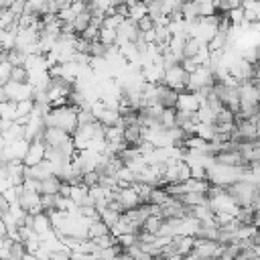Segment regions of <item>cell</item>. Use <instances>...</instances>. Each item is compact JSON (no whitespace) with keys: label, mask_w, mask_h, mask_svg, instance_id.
Returning <instances> with one entry per match:
<instances>
[{"label":"cell","mask_w":260,"mask_h":260,"mask_svg":"<svg viewBox=\"0 0 260 260\" xmlns=\"http://www.w3.org/2000/svg\"><path fill=\"white\" fill-rule=\"evenodd\" d=\"M47 128H59L67 134H73L77 130V108L73 106H63V108H53L45 118H43Z\"/></svg>","instance_id":"6da1fadb"},{"label":"cell","mask_w":260,"mask_h":260,"mask_svg":"<svg viewBox=\"0 0 260 260\" xmlns=\"http://www.w3.org/2000/svg\"><path fill=\"white\" fill-rule=\"evenodd\" d=\"M160 83L167 85L169 89L177 91V93H183V91L187 89V83H189V73H187V71L181 67V63H179V65H175V67L165 69Z\"/></svg>","instance_id":"7a4b0ae2"},{"label":"cell","mask_w":260,"mask_h":260,"mask_svg":"<svg viewBox=\"0 0 260 260\" xmlns=\"http://www.w3.org/2000/svg\"><path fill=\"white\" fill-rule=\"evenodd\" d=\"M191 254L197 260H217L223 254V246L217 242H209V240H195Z\"/></svg>","instance_id":"3957f363"},{"label":"cell","mask_w":260,"mask_h":260,"mask_svg":"<svg viewBox=\"0 0 260 260\" xmlns=\"http://www.w3.org/2000/svg\"><path fill=\"white\" fill-rule=\"evenodd\" d=\"M213 83H215V79H213L211 69H207L205 65H201V67H197L195 73L189 75V83H187V89H185V91H189V93H197L199 89L213 87Z\"/></svg>","instance_id":"277c9868"},{"label":"cell","mask_w":260,"mask_h":260,"mask_svg":"<svg viewBox=\"0 0 260 260\" xmlns=\"http://www.w3.org/2000/svg\"><path fill=\"white\" fill-rule=\"evenodd\" d=\"M228 71H230V75H232L238 83H240V81H250V79L254 77V65L246 63L242 57L234 59V61L228 65Z\"/></svg>","instance_id":"5b68a950"},{"label":"cell","mask_w":260,"mask_h":260,"mask_svg":"<svg viewBox=\"0 0 260 260\" xmlns=\"http://www.w3.org/2000/svg\"><path fill=\"white\" fill-rule=\"evenodd\" d=\"M114 201L122 207V211H128V209H134L140 205V199H138V193L134 187H126V189H118L116 191V197Z\"/></svg>","instance_id":"8992f818"},{"label":"cell","mask_w":260,"mask_h":260,"mask_svg":"<svg viewBox=\"0 0 260 260\" xmlns=\"http://www.w3.org/2000/svg\"><path fill=\"white\" fill-rule=\"evenodd\" d=\"M45 150H47V146H45L43 140L30 142V144H28V150H26V154H24V158H22V165H24V167H37L39 162L45 160Z\"/></svg>","instance_id":"52a82bcc"},{"label":"cell","mask_w":260,"mask_h":260,"mask_svg":"<svg viewBox=\"0 0 260 260\" xmlns=\"http://www.w3.org/2000/svg\"><path fill=\"white\" fill-rule=\"evenodd\" d=\"M69 140H71V134H67V132L59 130V128H45L43 142H45L47 148H59Z\"/></svg>","instance_id":"ba28073f"},{"label":"cell","mask_w":260,"mask_h":260,"mask_svg":"<svg viewBox=\"0 0 260 260\" xmlns=\"http://www.w3.org/2000/svg\"><path fill=\"white\" fill-rule=\"evenodd\" d=\"M177 100H179V93L169 89L167 85L158 83V106L162 110H175L177 108Z\"/></svg>","instance_id":"9c48e42d"},{"label":"cell","mask_w":260,"mask_h":260,"mask_svg":"<svg viewBox=\"0 0 260 260\" xmlns=\"http://www.w3.org/2000/svg\"><path fill=\"white\" fill-rule=\"evenodd\" d=\"M177 112H189V114H195L199 110V100L195 93H189V91H183L179 93V100H177Z\"/></svg>","instance_id":"30bf717a"},{"label":"cell","mask_w":260,"mask_h":260,"mask_svg":"<svg viewBox=\"0 0 260 260\" xmlns=\"http://www.w3.org/2000/svg\"><path fill=\"white\" fill-rule=\"evenodd\" d=\"M61 185H63L61 179L55 177V175H51V177L39 181V195H59Z\"/></svg>","instance_id":"8fae6325"},{"label":"cell","mask_w":260,"mask_h":260,"mask_svg":"<svg viewBox=\"0 0 260 260\" xmlns=\"http://www.w3.org/2000/svg\"><path fill=\"white\" fill-rule=\"evenodd\" d=\"M213 162L223 165V167H244V158L240 152H217L213 156Z\"/></svg>","instance_id":"7c38bea8"},{"label":"cell","mask_w":260,"mask_h":260,"mask_svg":"<svg viewBox=\"0 0 260 260\" xmlns=\"http://www.w3.org/2000/svg\"><path fill=\"white\" fill-rule=\"evenodd\" d=\"M173 244L177 248V254L183 258V256H189L193 252V244H195V238L191 236H175L173 238Z\"/></svg>","instance_id":"4fadbf2b"},{"label":"cell","mask_w":260,"mask_h":260,"mask_svg":"<svg viewBox=\"0 0 260 260\" xmlns=\"http://www.w3.org/2000/svg\"><path fill=\"white\" fill-rule=\"evenodd\" d=\"M126 6H128V20L132 22H138L148 14L146 2H126Z\"/></svg>","instance_id":"5bb4252c"},{"label":"cell","mask_w":260,"mask_h":260,"mask_svg":"<svg viewBox=\"0 0 260 260\" xmlns=\"http://www.w3.org/2000/svg\"><path fill=\"white\" fill-rule=\"evenodd\" d=\"M89 24H91V12H89V8H87L85 12H81V14L75 16V20L71 22V30H73V35L81 37L83 30H85Z\"/></svg>","instance_id":"9a60e30c"},{"label":"cell","mask_w":260,"mask_h":260,"mask_svg":"<svg viewBox=\"0 0 260 260\" xmlns=\"http://www.w3.org/2000/svg\"><path fill=\"white\" fill-rule=\"evenodd\" d=\"M238 132H240V138L242 142H256L258 140V132H256V124L254 122H242L240 126H236Z\"/></svg>","instance_id":"2e32d148"},{"label":"cell","mask_w":260,"mask_h":260,"mask_svg":"<svg viewBox=\"0 0 260 260\" xmlns=\"http://www.w3.org/2000/svg\"><path fill=\"white\" fill-rule=\"evenodd\" d=\"M35 110V102L32 100H22V102H16L14 104V112H16V120H28L30 114ZM14 120V122H16Z\"/></svg>","instance_id":"e0dca14e"},{"label":"cell","mask_w":260,"mask_h":260,"mask_svg":"<svg viewBox=\"0 0 260 260\" xmlns=\"http://www.w3.org/2000/svg\"><path fill=\"white\" fill-rule=\"evenodd\" d=\"M26 53L22 51V49H10L8 53H6V61L12 65V67H24V63H26Z\"/></svg>","instance_id":"ac0fdd59"},{"label":"cell","mask_w":260,"mask_h":260,"mask_svg":"<svg viewBox=\"0 0 260 260\" xmlns=\"http://www.w3.org/2000/svg\"><path fill=\"white\" fill-rule=\"evenodd\" d=\"M181 16H183L185 22H195V20H199L197 2H183V6H181Z\"/></svg>","instance_id":"d6986e66"},{"label":"cell","mask_w":260,"mask_h":260,"mask_svg":"<svg viewBox=\"0 0 260 260\" xmlns=\"http://www.w3.org/2000/svg\"><path fill=\"white\" fill-rule=\"evenodd\" d=\"M185 41H187V37H171V41H169V53H173L179 61H183Z\"/></svg>","instance_id":"ffe728a7"},{"label":"cell","mask_w":260,"mask_h":260,"mask_svg":"<svg viewBox=\"0 0 260 260\" xmlns=\"http://www.w3.org/2000/svg\"><path fill=\"white\" fill-rule=\"evenodd\" d=\"M195 136L205 140V142H211V138L215 136V124H197L195 126Z\"/></svg>","instance_id":"44dd1931"},{"label":"cell","mask_w":260,"mask_h":260,"mask_svg":"<svg viewBox=\"0 0 260 260\" xmlns=\"http://www.w3.org/2000/svg\"><path fill=\"white\" fill-rule=\"evenodd\" d=\"M160 225H162V217H158V215H148L140 230H144V232H148V234H152V236H158Z\"/></svg>","instance_id":"7402d4cb"},{"label":"cell","mask_w":260,"mask_h":260,"mask_svg":"<svg viewBox=\"0 0 260 260\" xmlns=\"http://www.w3.org/2000/svg\"><path fill=\"white\" fill-rule=\"evenodd\" d=\"M169 199H171V195H169L165 189L156 187V189H152L148 203H150V205H158V207H162V205H167V203H169Z\"/></svg>","instance_id":"603a6c76"},{"label":"cell","mask_w":260,"mask_h":260,"mask_svg":"<svg viewBox=\"0 0 260 260\" xmlns=\"http://www.w3.org/2000/svg\"><path fill=\"white\" fill-rule=\"evenodd\" d=\"M106 234H110V230L100 221V219H95V221H91L89 223V230H87V240H95V238H100V236H106Z\"/></svg>","instance_id":"cb8c5ba5"},{"label":"cell","mask_w":260,"mask_h":260,"mask_svg":"<svg viewBox=\"0 0 260 260\" xmlns=\"http://www.w3.org/2000/svg\"><path fill=\"white\" fill-rule=\"evenodd\" d=\"M236 221L240 225H252V221H254V209L252 207H240L238 213H236Z\"/></svg>","instance_id":"d4e9b609"},{"label":"cell","mask_w":260,"mask_h":260,"mask_svg":"<svg viewBox=\"0 0 260 260\" xmlns=\"http://www.w3.org/2000/svg\"><path fill=\"white\" fill-rule=\"evenodd\" d=\"M203 43H199L197 39H187L185 41V49H183V59H193L197 55V51L201 49Z\"/></svg>","instance_id":"484cf974"},{"label":"cell","mask_w":260,"mask_h":260,"mask_svg":"<svg viewBox=\"0 0 260 260\" xmlns=\"http://www.w3.org/2000/svg\"><path fill=\"white\" fill-rule=\"evenodd\" d=\"M175 118H177V110H162L160 128H162V130H173V128H177V126H175Z\"/></svg>","instance_id":"4316f807"},{"label":"cell","mask_w":260,"mask_h":260,"mask_svg":"<svg viewBox=\"0 0 260 260\" xmlns=\"http://www.w3.org/2000/svg\"><path fill=\"white\" fill-rule=\"evenodd\" d=\"M10 81H12V83H28V81H30V75H28L26 67H12Z\"/></svg>","instance_id":"83f0119b"},{"label":"cell","mask_w":260,"mask_h":260,"mask_svg":"<svg viewBox=\"0 0 260 260\" xmlns=\"http://www.w3.org/2000/svg\"><path fill=\"white\" fill-rule=\"evenodd\" d=\"M197 12H199V18H207V16L217 14L215 2H197Z\"/></svg>","instance_id":"f1b7e54d"},{"label":"cell","mask_w":260,"mask_h":260,"mask_svg":"<svg viewBox=\"0 0 260 260\" xmlns=\"http://www.w3.org/2000/svg\"><path fill=\"white\" fill-rule=\"evenodd\" d=\"M24 254H26V250H24L22 242H12L10 244V248H8V258L10 260H22Z\"/></svg>","instance_id":"f546056e"},{"label":"cell","mask_w":260,"mask_h":260,"mask_svg":"<svg viewBox=\"0 0 260 260\" xmlns=\"http://www.w3.org/2000/svg\"><path fill=\"white\" fill-rule=\"evenodd\" d=\"M98 41H100L102 45H106V47L116 45V30H110V28H100V37H98Z\"/></svg>","instance_id":"4dcf8cb0"},{"label":"cell","mask_w":260,"mask_h":260,"mask_svg":"<svg viewBox=\"0 0 260 260\" xmlns=\"http://www.w3.org/2000/svg\"><path fill=\"white\" fill-rule=\"evenodd\" d=\"M10 73H12V65L8 61L0 63V87H4L10 81Z\"/></svg>","instance_id":"1f68e13d"},{"label":"cell","mask_w":260,"mask_h":260,"mask_svg":"<svg viewBox=\"0 0 260 260\" xmlns=\"http://www.w3.org/2000/svg\"><path fill=\"white\" fill-rule=\"evenodd\" d=\"M93 122H95V118L89 110H77V126H87Z\"/></svg>","instance_id":"d6a6232c"},{"label":"cell","mask_w":260,"mask_h":260,"mask_svg":"<svg viewBox=\"0 0 260 260\" xmlns=\"http://www.w3.org/2000/svg\"><path fill=\"white\" fill-rule=\"evenodd\" d=\"M215 124H234V114L225 108H221L217 114H215Z\"/></svg>","instance_id":"836d02e7"},{"label":"cell","mask_w":260,"mask_h":260,"mask_svg":"<svg viewBox=\"0 0 260 260\" xmlns=\"http://www.w3.org/2000/svg\"><path fill=\"white\" fill-rule=\"evenodd\" d=\"M81 183H83L87 189H91V187L100 185V175H98L95 171H91V173H85V175H83V179H81Z\"/></svg>","instance_id":"e575fe53"},{"label":"cell","mask_w":260,"mask_h":260,"mask_svg":"<svg viewBox=\"0 0 260 260\" xmlns=\"http://www.w3.org/2000/svg\"><path fill=\"white\" fill-rule=\"evenodd\" d=\"M98 37H100V28H95V26H91V24H89V26L83 30V35H81V39L87 41V43L98 41Z\"/></svg>","instance_id":"d590c367"},{"label":"cell","mask_w":260,"mask_h":260,"mask_svg":"<svg viewBox=\"0 0 260 260\" xmlns=\"http://www.w3.org/2000/svg\"><path fill=\"white\" fill-rule=\"evenodd\" d=\"M250 207H252L254 211H260V189H256V193H254V197H252Z\"/></svg>","instance_id":"8d00e7d4"},{"label":"cell","mask_w":260,"mask_h":260,"mask_svg":"<svg viewBox=\"0 0 260 260\" xmlns=\"http://www.w3.org/2000/svg\"><path fill=\"white\" fill-rule=\"evenodd\" d=\"M8 209H10V203L4 199V195H0V215H2V213H6Z\"/></svg>","instance_id":"74e56055"},{"label":"cell","mask_w":260,"mask_h":260,"mask_svg":"<svg viewBox=\"0 0 260 260\" xmlns=\"http://www.w3.org/2000/svg\"><path fill=\"white\" fill-rule=\"evenodd\" d=\"M252 225L260 230V211H254V221H252Z\"/></svg>","instance_id":"f35d334b"},{"label":"cell","mask_w":260,"mask_h":260,"mask_svg":"<svg viewBox=\"0 0 260 260\" xmlns=\"http://www.w3.org/2000/svg\"><path fill=\"white\" fill-rule=\"evenodd\" d=\"M254 124H256V132H258V138H260V116L256 118V122H254Z\"/></svg>","instance_id":"ab89813d"},{"label":"cell","mask_w":260,"mask_h":260,"mask_svg":"<svg viewBox=\"0 0 260 260\" xmlns=\"http://www.w3.org/2000/svg\"><path fill=\"white\" fill-rule=\"evenodd\" d=\"M181 260H197V258H195V256H193V254H189V256H183V258H181Z\"/></svg>","instance_id":"60d3db41"},{"label":"cell","mask_w":260,"mask_h":260,"mask_svg":"<svg viewBox=\"0 0 260 260\" xmlns=\"http://www.w3.org/2000/svg\"><path fill=\"white\" fill-rule=\"evenodd\" d=\"M254 144H256V148H260V138H258V140H256Z\"/></svg>","instance_id":"b9f144b4"}]
</instances>
